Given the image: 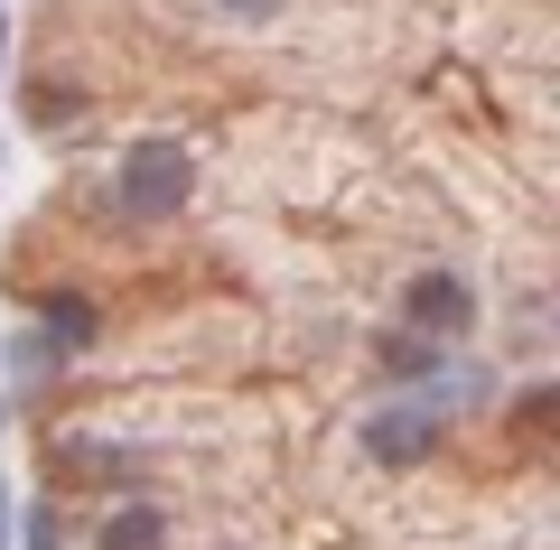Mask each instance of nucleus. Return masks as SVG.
I'll use <instances>...</instances> for the list:
<instances>
[{"label": "nucleus", "mask_w": 560, "mask_h": 550, "mask_svg": "<svg viewBox=\"0 0 560 550\" xmlns=\"http://www.w3.org/2000/svg\"><path fill=\"white\" fill-rule=\"evenodd\" d=\"M187 197H197V159H187V140H131L113 168V215L131 224H168L187 215Z\"/></svg>", "instance_id": "f257e3e1"}, {"label": "nucleus", "mask_w": 560, "mask_h": 550, "mask_svg": "<svg viewBox=\"0 0 560 550\" xmlns=\"http://www.w3.org/2000/svg\"><path fill=\"white\" fill-rule=\"evenodd\" d=\"M440 401H383V411L355 420V448L374 457V467H420V457L440 448Z\"/></svg>", "instance_id": "f03ea898"}, {"label": "nucleus", "mask_w": 560, "mask_h": 550, "mask_svg": "<svg viewBox=\"0 0 560 550\" xmlns=\"http://www.w3.org/2000/svg\"><path fill=\"white\" fill-rule=\"evenodd\" d=\"M401 317H411L420 346H430V336L458 346V336L477 327V290H467V271H411L401 280Z\"/></svg>", "instance_id": "7ed1b4c3"}, {"label": "nucleus", "mask_w": 560, "mask_h": 550, "mask_svg": "<svg viewBox=\"0 0 560 550\" xmlns=\"http://www.w3.org/2000/svg\"><path fill=\"white\" fill-rule=\"evenodd\" d=\"M38 336H47V346H57V354H84V346H94V336H103V317L84 308L75 290H47V299H38Z\"/></svg>", "instance_id": "20e7f679"}, {"label": "nucleus", "mask_w": 560, "mask_h": 550, "mask_svg": "<svg viewBox=\"0 0 560 550\" xmlns=\"http://www.w3.org/2000/svg\"><path fill=\"white\" fill-rule=\"evenodd\" d=\"M94 550H168V513L160 504H113L94 523Z\"/></svg>", "instance_id": "39448f33"}, {"label": "nucleus", "mask_w": 560, "mask_h": 550, "mask_svg": "<svg viewBox=\"0 0 560 550\" xmlns=\"http://www.w3.org/2000/svg\"><path fill=\"white\" fill-rule=\"evenodd\" d=\"M383 374L430 383V374H440V346H420V336H383Z\"/></svg>", "instance_id": "423d86ee"}, {"label": "nucleus", "mask_w": 560, "mask_h": 550, "mask_svg": "<svg viewBox=\"0 0 560 550\" xmlns=\"http://www.w3.org/2000/svg\"><path fill=\"white\" fill-rule=\"evenodd\" d=\"M57 364H66V354H57V346H47V336H38V327H28V336H20V346H10V374H20V383H28V393H38V383H47V374H57Z\"/></svg>", "instance_id": "0eeeda50"}, {"label": "nucleus", "mask_w": 560, "mask_h": 550, "mask_svg": "<svg viewBox=\"0 0 560 550\" xmlns=\"http://www.w3.org/2000/svg\"><path fill=\"white\" fill-rule=\"evenodd\" d=\"M20 550H66V523H57V504H28V513H20Z\"/></svg>", "instance_id": "6e6552de"}, {"label": "nucleus", "mask_w": 560, "mask_h": 550, "mask_svg": "<svg viewBox=\"0 0 560 550\" xmlns=\"http://www.w3.org/2000/svg\"><path fill=\"white\" fill-rule=\"evenodd\" d=\"M514 420H523V430L541 438V430H551V393H523V401H514Z\"/></svg>", "instance_id": "1a4fd4ad"}, {"label": "nucleus", "mask_w": 560, "mask_h": 550, "mask_svg": "<svg viewBox=\"0 0 560 550\" xmlns=\"http://www.w3.org/2000/svg\"><path fill=\"white\" fill-rule=\"evenodd\" d=\"M215 10H234V20H271L280 0H215Z\"/></svg>", "instance_id": "9d476101"}, {"label": "nucleus", "mask_w": 560, "mask_h": 550, "mask_svg": "<svg viewBox=\"0 0 560 550\" xmlns=\"http://www.w3.org/2000/svg\"><path fill=\"white\" fill-rule=\"evenodd\" d=\"M0 550H10V485H0Z\"/></svg>", "instance_id": "9b49d317"}, {"label": "nucleus", "mask_w": 560, "mask_h": 550, "mask_svg": "<svg viewBox=\"0 0 560 550\" xmlns=\"http://www.w3.org/2000/svg\"><path fill=\"white\" fill-rule=\"evenodd\" d=\"M0 75H10V28H0Z\"/></svg>", "instance_id": "f8f14e48"}, {"label": "nucleus", "mask_w": 560, "mask_h": 550, "mask_svg": "<svg viewBox=\"0 0 560 550\" xmlns=\"http://www.w3.org/2000/svg\"><path fill=\"white\" fill-rule=\"evenodd\" d=\"M0 430H10V401H0Z\"/></svg>", "instance_id": "ddd939ff"}]
</instances>
